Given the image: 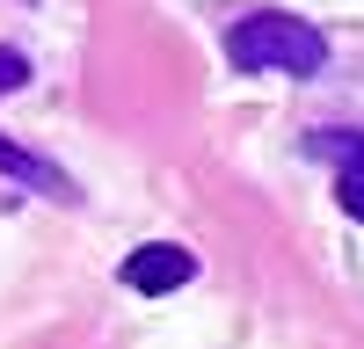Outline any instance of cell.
Listing matches in <instances>:
<instances>
[{"label":"cell","mask_w":364,"mask_h":349,"mask_svg":"<svg viewBox=\"0 0 364 349\" xmlns=\"http://www.w3.org/2000/svg\"><path fill=\"white\" fill-rule=\"evenodd\" d=\"M226 58L240 73H291V80H314L328 66V37L306 15H284V8H255L226 29Z\"/></svg>","instance_id":"1"},{"label":"cell","mask_w":364,"mask_h":349,"mask_svg":"<svg viewBox=\"0 0 364 349\" xmlns=\"http://www.w3.org/2000/svg\"><path fill=\"white\" fill-rule=\"evenodd\" d=\"M197 277V262H190V248H175V240H154V248H139V255H124V284L132 291H182Z\"/></svg>","instance_id":"2"},{"label":"cell","mask_w":364,"mask_h":349,"mask_svg":"<svg viewBox=\"0 0 364 349\" xmlns=\"http://www.w3.org/2000/svg\"><path fill=\"white\" fill-rule=\"evenodd\" d=\"M314 153L336 160V196H343V211L364 226V131H314Z\"/></svg>","instance_id":"3"},{"label":"cell","mask_w":364,"mask_h":349,"mask_svg":"<svg viewBox=\"0 0 364 349\" xmlns=\"http://www.w3.org/2000/svg\"><path fill=\"white\" fill-rule=\"evenodd\" d=\"M0 167H8L15 182H37L44 196H73V189H66V174H58V167H51L44 153H29V145H15V138H0Z\"/></svg>","instance_id":"4"},{"label":"cell","mask_w":364,"mask_h":349,"mask_svg":"<svg viewBox=\"0 0 364 349\" xmlns=\"http://www.w3.org/2000/svg\"><path fill=\"white\" fill-rule=\"evenodd\" d=\"M22 80H29V58H22V51H8V44H0V95H15Z\"/></svg>","instance_id":"5"}]
</instances>
